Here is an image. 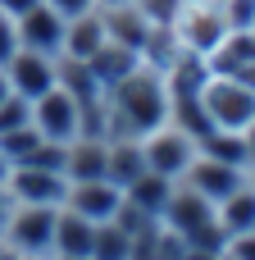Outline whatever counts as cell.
Returning a JSON list of instances; mask_svg holds the SVG:
<instances>
[{
	"label": "cell",
	"instance_id": "1",
	"mask_svg": "<svg viewBox=\"0 0 255 260\" xmlns=\"http://www.w3.org/2000/svg\"><path fill=\"white\" fill-rule=\"evenodd\" d=\"M110 137H146L151 128L169 123V78L155 64H137L123 82L105 91Z\"/></svg>",
	"mask_w": 255,
	"mask_h": 260
},
{
	"label": "cell",
	"instance_id": "2",
	"mask_svg": "<svg viewBox=\"0 0 255 260\" xmlns=\"http://www.w3.org/2000/svg\"><path fill=\"white\" fill-rule=\"evenodd\" d=\"M160 224L173 229L192 251H224L228 233L219 229V215H214V201H205L201 192H192L187 183H173L164 210H160Z\"/></svg>",
	"mask_w": 255,
	"mask_h": 260
},
{
	"label": "cell",
	"instance_id": "3",
	"mask_svg": "<svg viewBox=\"0 0 255 260\" xmlns=\"http://www.w3.org/2000/svg\"><path fill=\"white\" fill-rule=\"evenodd\" d=\"M233 32L228 23V9L224 0H178L173 9V23H169V37L183 55H196V59H210V50Z\"/></svg>",
	"mask_w": 255,
	"mask_h": 260
},
{
	"label": "cell",
	"instance_id": "4",
	"mask_svg": "<svg viewBox=\"0 0 255 260\" xmlns=\"http://www.w3.org/2000/svg\"><path fill=\"white\" fill-rule=\"evenodd\" d=\"M201 110H205L210 128L242 133L255 119V82L228 78V73H205V82H201Z\"/></svg>",
	"mask_w": 255,
	"mask_h": 260
},
{
	"label": "cell",
	"instance_id": "5",
	"mask_svg": "<svg viewBox=\"0 0 255 260\" xmlns=\"http://www.w3.org/2000/svg\"><path fill=\"white\" fill-rule=\"evenodd\" d=\"M196 137L187 133V128H178V123H160V128H151L146 137H141V160H146V169L151 174H164V178H183L187 174V165L196 160Z\"/></svg>",
	"mask_w": 255,
	"mask_h": 260
},
{
	"label": "cell",
	"instance_id": "6",
	"mask_svg": "<svg viewBox=\"0 0 255 260\" xmlns=\"http://www.w3.org/2000/svg\"><path fill=\"white\" fill-rule=\"evenodd\" d=\"M55 215H59V206H18L14 201V215H9L0 238L14 251H23V256H50V247H55Z\"/></svg>",
	"mask_w": 255,
	"mask_h": 260
},
{
	"label": "cell",
	"instance_id": "7",
	"mask_svg": "<svg viewBox=\"0 0 255 260\" xmlns=\"http://www.w3.org/2000/svg\"><path fill=\"white\" fill-rule=\"evenodd\" d=\"M5 187L18 206H64L68 178L59 169H46V165H9Z\"/></svg>",
	"mask_w": 255,
	"mask_h": 260
},
{
	"label": "cell",
	"instance_id": "8",
	"mask_svg": "<svg viewBox=\"0 0 255 260\" xmlns=\"http://www.w3.org/2000/svg\"><path fill=\"white\" fill-rule=\"evenodd\" d=\"M100 18H105V37L119 41V46H128V50H137L141 59H146L151 41H155L160 32H169V27H155V23L141 14L137 0H128V5H100Z\"/></svg>",
	"mask_w": 255,
	"mask_h": 260
},
{
	"label": "cell",
	"instance_id": "9",
	"mask_svg": "<svg viewBox=\"0 0 255 260\" xmlns=\"http://www.w3.org/2000/svg\"><path fill=\"white\" fill-rule=\"evenodd\" d=\"M78 119H82V105L64 91V87H50L32 101V123L41 137L50 142H73L78 137Z\"/></svg>",
	"mask_w": 255,
	"mask_h": 260
},
{
	"label": "cell",
	"instance_id": "10",
	"mask_svg": "<svg viewBox=\"0 0 255 260\" xmlns=\"http://www.w3.org/2000/svg\"><path fill=\"white\" fill-rule=\"evenodd\" d=\"M14 23H18V46H23V50H37V55H59V50H64V27H68V18L55 14L46 0H37L32 9H23Z\"/></svg>",
	"mask_w": 255,
	"mask_h": 260
},
{
	"label": "cell",
	"instance_id": "11",
	"mask_svg": "<svg viewBox=\"0 0 255 260\" xmlns=\"http://www.w3.org/2000/svg\"><path fill=\"white\" fill-rule=\"evenodd\" d=\"M55 59L59 55H37V50H14L9 59H5V78H9V87H14V96H23V101H37L41 91H50L55 87Z\"/></svg>",
	"mask_w": 255,
	"mask_h": 260
},
{
	"label": "cell",
	"instance_id": "12",
	"mask_svg": "<svg viewBox=\"0 0 255 260\" xmlns=\"http://www.w3.org/2000/svg\"><path fill=\"white\" fill-rule=\"evenodd\" d=\"M178 183H187L192 192H201L205 201H214V206H219L233 187H242V183H246V169H242V165H224V160H214V155L196 151V160L187 165V174H183Z\"/></svg>",
	"mask_w": 255,
	"mask_h": 260
},
{
	"label": "cell",
	"instance_id": "13",
	"mask_svg": "<svg viewBox=\"0 0 255 260\" xmlns=\"http://www.w3.org/2000/svg\"><path fill=\"white\" fill-rule=\"evenodd\" d=\"M64 206L78 210V215H87L91 224H105V219H114V210L123 206V187L110 183V178H78V183H68Z\"/></svg>",
	"mask_w": 255,
	"mask_h": 260
},
{
	"label": "cell",
	"instance_id": "14",
	"mask_svg": "<svg viewBox=\"0 0 255 260\" xmlns=\"http://www.w3.org/2000/svg\"><path fill=\"white\" fill-rule=\"evenodd\" d=\"M210 73H228V78H242V82H255V32L251 27H233L205 59Z\"/></svg>",
	"mask_w": 255,
	"mask_h": 260
},
{
	"label": "cell",
	"instance_id": "15",
	"mask_svg": "<svg viewBox=\"0 0 255 260\" xmlns=\"http://www.w3.org/2000/svg\"><path fill=\"white\" fill-rule=\"evenodd\" d=\"M91 242H96V224L68 206H59L55 215V247L50 256H91Z\"/></svg>",
	"mask_w": 255,
	"mask_h": 260
},
{
	"label": "cell",
	"instance_id": "16",
	"mask_svg": "<svg viewBox=\"0 0 255 260\" xmlns=\"http://www.w3.org/2000/svg\"><path fill=\"white\" fill-rule=\"evenodd\" d=\"M100 46H105V18H100V9L68 18V27H64V50H59V55H73V59H91Z\"/></svg>",
	"mask_w": 255,
	"mask_h": 260
},
{
	"label": "cell",
	"instance_id": "17",
	"mask_svg": "<svg viewBox=\"0 0 255 260\" xmlns=\"http://www.w3.org/2000/svg\"><path fill=\"white\" fill-rule=\"evenodd\" d=\"M87 64H91V73H96V82H100V87L110 91L114 82H123V78H128V73H132V69L141 64V55L105 37V46H100V50H96V55H91Z\"/></svg>",
	"mask_w": 255,
	"mask_h": 260
},
{
	"label": "cell",
	"instance_id": "18",
	"mask_svg": "<svg viewBox=\"0 0 255 260\" xmlns=\"http://www.w3.org/2000/svg\"><path fill=\"white\" fill-rule=\"evenodd\" d=\"M55 69H59V73H55V87H64L78 105H87V101H100V96H105V87L96 82V73H91V64H87V59L59 55V59H55Z\"/></svg>",
	"mask_w": 255,
	"mask_h": 260
},
{
	"label": "cell",
	"instance_id": "19",
	"mask_svg": "<svg viewBox=\"0 0 255 260\" xmlns=\"http://www.w3.org/2000/svg\"><path fill=\"white\" fill-rule=\"evenodd\" d=\"M141 169H146L141 137H110V146H105V178L119 183V187H128Z\"/></svg>",
	"mask_w": 255,
	"mask_h": 260
},
{
	"label": "cell",
	"instance_id": "20",
	"mask_svg": "<svg viewBox=\"0 0 255 260\" xmlns=\"http://www.w3.org/2000/svg\"><path fill=\"white\" fill-rule=\"evenodd\" d=\"M169 192H173V178H164V174H151V169H141L128 187H123V201H132L141 215H151V219H160V210H164V201H169Z\"/></svg>",
	"mask_w": 255,
	"mask_h": 260
},
{
	"label": "cell",
	"instance_id": "21",
	"mask_svg": "<svg viewBox=\"0 0 255 260\" xmlns=\"http://www.w3.org/2000/svg\"><path fill=\"white\" fill-rule=\"evenodd\" d=\"M214 215H219V229L233 238V233H251L255 229V187L251 183H242V187H233L219 206H214Z\"/></svg>",
	"mask_w": 255,
	"mask_h": 260
},
{
	"label": "cell",
	"instance_id": "22",
	"mask_svg": "<svg viewBox=\"0 0 255 260\" xmlns=\"http://www.w3.org/2000/svg\"><path fill=\"white\" fill-rule=\"evenodd\" d=\"M91 260H132V233L114 219L96 224V242H91Z\"/></svg>",
	"mask_w": 255,
	"mask_h": 260
},
{
	"label": "cell",
	"instance_id": "23",
	"mask_svg": "<svg viewBox=\"0 0 255 260\" xmlns=\"http://www.w3.org/2000/svg\"><path fill=\"white\" fill-rule=\"evenodd\" d=\"M41 142H46V137L37 133V123H23V128H9V133H0V151H5V160H9V165H23V160H32Z\"/></svg>",
	"mask_w": 255,
	"mask_h": 260
},
{
	"label": "cell",
	"instance_id": "24",
	"mask_svg": "<svg viewBox=\"0 0 255 260\" xmlns=\"http://www.w3.org/2000/svg\"><path fill=\"white\" fill-rule=\"evenodd\" d=\"M23 123H32V101H23V96H5L0 101V133H9V128H23Z\"/></svg>",
	"mask_w": 255,
	"mask_h": 260
},
{
	"label": "cell",
	"instance_id": "25",
	"mask_svg": "<svg viewBox=\"0 0 255 260\" xmlns=\"http://www.w3.org/2000/svg\"><path fill=\"white\" fill-rule=\"evenodd\" d=\"M224 260H255V229L251 233H233L224 242Z\"/></svg>",
	"mask_w": 255,
	"mask_h": 260
},
{
	"label": "cell",
	"instance_id": "26",
	"mask_svg": "<svg viewBox=\"0 0 255 260\" xmlns=\"http://www.w3.org/2000/svg\"><path fill=\"white\" fill-rule=\"evenodd\" d=\"M14 50H18V23H14V14L0 9V64H5Z\"/></svg>",
	"mask_w": 255,
	"mask_h": 260
},
{
	"label": "cell",
	"instance_id": "27",
	"mask_svg": "<svg viewBox=\"0 0 255 260\" xmlns=\"http://www.w3.org/2000/svg\"><path fill=\"white\" fill-rule=\"evenodd\" d=\"M55 14H64V18H78V14H91V9H100L96 0H46Z\"/></svg>",
	"mask_w": 255,
	"mask_h": 260
},
{
	"label": "cell",
	"instance_id": "28",
	"mask_svg": "<svg viewBox=\"0 0 255 260\" xmlns=\"http://www.w3.org/2000/svg\"><path fill=\"white\" fill-rule=\"evenodd\" d=\"M9 215H14V197H9V187L0 183V233H5V224H9Z\"/></svg>",
	"mask_w": 255,
	"mask_h": 260
},
{
	"label": "cell",
	"instance_id": "29",
	"mask_svg": "<svg viewBox=\"0 0 255 260\" xmlns=\"http://www.w3.org/2000/svg\"><path fill=\"white\" fill-rule=\"evenodd\" d=\"M242 142H246V165H255V119L242 128Z\"/></svg>",
	"mask_w": 255,
	"mask_h": 260
},
{
	"label": "cell",
	"instance_id": "30",
	"mask_svg": "<svg viewBox=\"0 0 255 260\" xmlns=\"http://www.w3.org/2000/svg\"><path fill=\"white\" fill-rule=\"evenodd\" d=\"M32 5H37V0H0V9H5V14H14V18H18L23 9H32Z\"/></svg>",
	"mask_w": 255,
	"mask_h": 260
},
{
	"label": "cell",
	"instance_id": "31",
	"mask_svg": "<svg viewBox=\"0 0 255 260\" xmlns=\"http://www.w3.org/2000/svg\"><path fill=\"white\" fill-rule=\"evenodd\" d=\"M187 260H224V251H187Z\"/></svg>",
	"mask_w": 255,
	"mask_h": 260
},
{
	"label": "cell",
	"instance_id": "32",
	"mask_svg": "<svg viewBox=\"0 0 255 260\" xmlns=\"http://www.w3.org/2000/svg\"><path fill=\"white\" fill-rule=\"evenodd\" d=\"M9 91H14V87H9V78H5V64H0V101H5Z\"/></svg>",
	"mask_w": 255,
	"mask_h": 260
},
{
	"label": "cell",
	"instance_id": "33",
	"mask_svg": "<svg viewBox=\"0 0 255 260\" xmlns=\"http://www.w3.org/2000/svg\"><path fill=\"white\" fill-rule=\"evenodd\" d=\"M14 256H18V251H14V247H9V242L0 238V260H14Z\"/></svg>",
	"mask_w": 255,
	"mask_h": 260
},
{
	"label": "cell",
	"instance_id": "34",
	"mask_svg": "<svg viewBox=\"0 0 255 260\" xmlns=\"http://www.w3.org/2000/svg\"><path fill=\"white\" fill-rule=\"evenodd\" d=\"M9 178V160H5V151H0V183Z\"/></svg>",
	"mask_w": 255,
	"mask_h": 260
},
{
	"label": "cell",
	"instance_id": "35",
	"mask_svg": "<svg viewBox=\"0 0 255 260\" xmlns=\"http://www.w3.org/2000/svg\"><path fill=\"white\" fill-rule=\"evenodd\" d=\"M246 183H251V187H255V165H246Z\"/></svg>",
	"mask_w": 255,
	"mask_h": 260
},
{
	"label": "cell",
	"instance_id": "36",
	"mask_svg": "<svg viewBox=\"0 0 255 260\" xmlns=\"http://www.w3.org/2000/svg\"><path fill=\"white\" fill-rule=\"evenodd\" d=\"M14 260H50V256H23V251H18V256H14Z\"/></svg>",
	"mask_w": 255,
	"mask_h": 260
},
{
	"label": "cell",
	"instance_id": "37",
	"mask_svg": "<svg viewBox=\"0 0 255 260\" xmlns=\"http://www.w3.org/2000/svg\"><path fill=\"white\" fill-rule=\"evenodd\" d=\"M50 260H91V256H50Z\"/></svg>",
	"mask_w": 255,
	"mask_h": 260
},
{
	"label": "cell",
	"instance_id": "38",
	"mask_svg": "<svg viewBox=\"0 0 255 260\" xmlns=\"http://www.w3.org/2000/svg\"><path fill=\"white\" fill-rule=\"evenodd\" d=\"M96 5H128V0H96Z\"/></svg>",
	"mask_w": 255,
	"mask_h": 260
}]
</instances>
